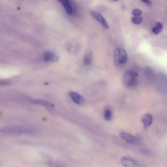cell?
<instances>
[{"label":"cell","mask_w":167,"mask_h":167,"mask_svg":"<svg viewBox=\"0 0 167 167\" xmlns=\"http://www.w3.org/2000/svg\"><path fill=\"white\" fill-rule=\"evenodd\" d=\"M36 131L33 128L24 126H10L1 129V133L10 134H31Z\"/></svg>","instance_id":"cell-1"},{"label":"cell","mask_w":167,"mask_h":167,"mask_svg":"<svg viewBox=\"0 0 167 167\" xmlns=\"http://www.w3.org/2000/svg\"><path fill=\"white\" fill-rule=\"evenodd\" d=\"M114 60L117 66L126 63L128 60V55L125 49L122 48L116 49L114 52Z\"/></svg>","instance_id":"cell-2"},{"label":"cell","mask_w":167,"mask_h":167,"mask_svg":"<svg viewBox=\"0 0 167 167\" xmlns=\"http://www.w3.org/2000/svg\"><path fill=\"white\" fill-rule=\"evenodd\" d=\"M123 82L126 86L132 87L136 85L137 78L136 73L132 71H128L124 75Z\"/></svg>","instance_id":"cell-3"},{"label":"cell","mask_w":167,"mask_h":167,"mask_svg":"<svg viewBox=\"0 0 167 167\" xmlns=\"http://www.w3.org/2000/svg\"><path fill=\"white\" fill-rule=\"evenodd\" d=\"M120 136L124 139L129 144L136 146H139L142 144V141L139 138L135 136L130 133L121 132L120 133Z\"/></svg>","instance_id":"cell-4"},{"label":"cell","mask_w":167,"mask_h":167,"mask_svg":"<svg viewBox=\"0 0 167 167\" xmlns=\"http://www.w3.org/2000/svg\"><path fill=\"white\" fill-rule=\"evenodd\" d=\"M121 162L122 165L125 167H138L142 166L137 161L128 156H124L121 158Z\"/></svg>","instance_id":"cell-5"},{"label":"cell","mask_w":167,"mask_h":167,"mask_svg":"<svg viewBox=\"0 0 167 167\" xmlns=\"http://www.w3.org/2000/svg\"><path fill=\"white\" fill-rule=\"evenodd\" d=\"M91 14L93 19L100 23L104 28H109V25H108L106 20L100 14L96 11H92L91 13Z\"/></svg>","instance_id":"cell-6"},{"label":"cell","mask_w":167,"mask_h":167,"mask_svg":"<svg viewBox=\"0 0 167 167\" xmlns=\"http://www.w3.org/2000/svg\"><path fill=\"white\" fill-rule=\"evenodd\" d=\"M44 60L46 62L55 63L57 62L60 57L56 55L51 52H46L43 55Z\"/></svg>","instance_id":"cell-7"},{"label":"cell","mask_w":167,"mask_h":167,"mask_svg":"<svg viewBox=\"0 0 167 167\" xmlns=\"http://www.w3.org/2000/svg\"><path fill=\"white\" fill-rule=\"evenodd\" d=\"M69 96L75 104L79 105H82L84 104V98L78 93L75 92H71L69 93Z\"/></svg>","instance_id":"cell-8"},{"label":"cell","mask_w":167,"mask_h":167,"mask_svg":"<svg viewBox=\"0 0 167 167\" xmlns=\"http://www.w3.org/2000/svg\"><path fill=\"white\" fill-rule=\"evenodd\" d=\"M32 102L36 104L43 105L50 112H53L54 110V107L50 102L43 99H36L32 101Z\"/></svg>","instance_id":"cell-9"},{"label":"cell","mask_w":167,"mask_h":167,"mask_svg":"<svg viewBox=\"0 0 167 167\" xmlns=\"http://www.w3.org/2000/svg\"><path fill=\"white\" fill-rule=\"evenodd\" d=\"M153 117L150 113L145 114L142 117L141 121L143 124L144 128L146 129L150 126L153 122Z\"/></svg>","instance_id":"cell-10"},{"label":"cell","mask_w":167,"mask_h":167,"mask_svg":"<svg viewBox=\"0 0 167 167\" xmlns=\"http://www.w3.org/2000/svg\"><path fill=\"white\" fill-rule=\"evenodd\" d=\"M57 1L63 6L67 13L69 15H72L73 14L72 8L68 0H57Z\"/></svg>","instance_id":"cell-11"},{"label":"cell","mask_w":167,"mask_h":167,"mask_svg":"<svg viewBox=\"0 0 167 167\" xmlns=\"http://www.w3.org/2000/svg\"><path fill=\"white\" fill-rule=\"evenodd\" d=\"M93 58L92 51L90 49H88L85 53L83 62L85 65H89L92 62Z\"/></svg>","instance_id":"cell-12"},{"label":"cell","mask_w":167,"mask_h":167,"mask_svg":"<svg viewBox=\"0 0 167 167\" xmlns=\"http://www.w3.org/2000/svg\"><path fill=\"white\" fill-rule=\"evenodd\" d=\"M163 28V25L162 23L160 22H157L155 27L152 28V33L155 35L159 34L162 31Z\"/></svg>","instance_id":"cell-13"},{"label":"cell","mask_w":167,"mask_h":167,"mask_svg":"<svg viewBox=\"0 0 167 167\" xmlns=\"http://www.w3.org/2000/svg\"><path fill=\"white\" fill-rule=\"evenodd\" d=\"M112 118V114L110 110L108 109H105L104 112V118L105 121H110Z\"/></svg>","instance_id":"cell-14"},{"label":"cell","mask_w":167,"mask_h":167,"mask_svg":"<svg viewBox=\"0 0 167 167\" xmlns=\"http://www.w3.org/2000/svg\"><path fill=\"white\" fill-rule=\"evenodd\" d=\"M131 21L136 25L140 24L143 21V18L141 17L134 16L131 18Z\"/></svg>","instance_id":"cell-15"},{"label":"cell","mask_w":167,"mask_h":167,"mask_svg":"<svg viewBox=\"0 0 167 167\" xmlns=\"http://www.w3.org/2000/svg\"><path fill=\"white\" fill-rule=\"evenodd\" d=\"M141 153L146 155L149 156L151 154V152L149 149H141L139 150Z\"/></svg>","instance_id":"cell-16"},{"label":"cell","mask_w":167,"mask_h":167,"mask_svg":"<svg viewBox=\"0 0 167 167\" xmlns=\"http://www.w3.org/2000/svg\"><path fill=\"white\" fill-rule=\"evenodd\" d=\"M132 13L134 16L138 17L141 15L142 12L141 10L138 9H136L133 11Z\"/></svg>","instance_id":"cell-17"},{"label":"cell","mask_w":167,"mask_h":167,"mask_svg":"<svg viewBox=\"0 0 167 167\" xmlns=\"http://www.w3.org/2000/svg\"><path fill=\"white\" fill-rule=\"evenodd\" d=\"M141 1L149 6L151 5V2L149 0H141Z\"/></svg>","instance_id":"cell-18"},{"label":"cell","mask_w":167,"mask_h":167,"mask_svg":"<svg viewBox=\"0 0 167 167\" xmlns=\"http://www.w3.org/2000/svg\"><path fill=\"white\" fill-rule=\"evenodd\" d=\"M114 1H118V0H114Z\"/></svg>","instance_id":"cell-19"}]
</instances>
